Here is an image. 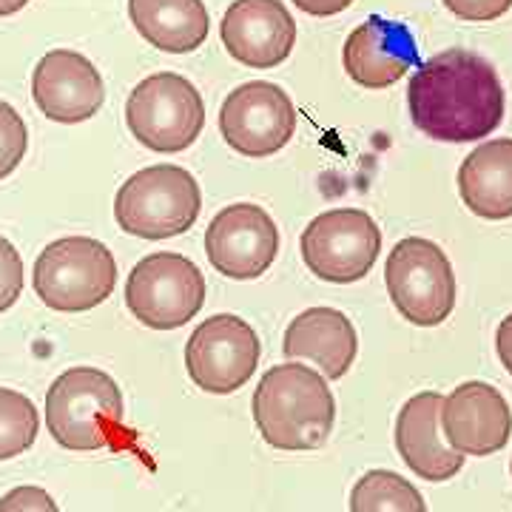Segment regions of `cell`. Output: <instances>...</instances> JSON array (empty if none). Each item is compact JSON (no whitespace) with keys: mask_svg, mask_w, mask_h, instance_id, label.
<instances>
[{"mask_svg":"<svg viewBox=\"0 0 512 512\" xmlns=\"http://www.w3.org/2000/svg\"><path fill=\"white\" fill-rule=\"evenodd\" d=\"M29 148V128L18 109L0 100V180H6L26 157Z\"/></svg>","mask_w":512,"mask_h":512,"instance_id":"obj_23","label":"cell"},{"mask_svg":"<svg viewBox=\"0 0 512 512\" xmlns=\"http://www.w3.org/2000/svg\"><path fill=\"white\" fill-rule=\"evenodd\" d=\"M26 3H29V0H0V18H6V15H15V12H20Z\"/></svg>","mask_w":512,"mask_h":512,"instance_id":"obj_29","label":"cell"},{"mask_svg":"<svg viewBox=\"0 0 512 512\" xmlns=\"http://www.w3.org/2000/svg\"><path fill=\"white\" fill-rule=\"evenodd\" d=\"M202 211L200 185L183 165H148L117 188L114 220L140 239L185 234Z\"/></svg>","mask_w":512,"mask_h":512,"instance_id":"obj_4","label":"cell"},{"mask_svg":"<svg viewBox=\"0 0 512 512\" xmlns=\"http://www.w3.org/2000/svg\"><path fill=\"white\" fill-rule=\"evenodd\" d=\"M387 293L410 325L436 328L456 308V274L436 242L407 237L396 242L384 265Z\"/></svg>","mask_w":512,"mask_h":512,"instance_id":"obj_7","label":"cell"},{"mask_svg":"<svg viewBox=\"0 0 512 512\" xmlns=\"http://www.w3.org/2000/svg\"><path fill=\"white\" fill-rule=\"evenodd\" d=\"M40 416L29 396L0 387V461L26 453L37 439Z\"/></svg>","mask_w":512,"mask_h":512,"instance_id":"obj_22","label":"cell"},{"mask_svg":"<svg viewBox=\"0 0 512 512\" xmlns=\"http://www.w3.org/2000/svg\"><path fill=\"white\" fill-rule=\"evenodd\" d=\"M32 285L52 311H92L114 293L117 262L100 239H55L35 259Z\"/></svg>","mask_w":512,"mask_h":512,"instance_id":"obj_5","label":"cell"},{"mask_svg":"<svg viewBox=\"0 0 512 512\" xmlns=\"http://www.w3.org/2000/svg\"><path fill=\"white\" fill-rule=\"evenodd\" d=\"M220 35L234 60L251 69H274L296 46V20L282 0H234Z\"/></svg>","mask_w":512,"mask_h":512,"instance_id":"obj_14","label":"cell"},{"mask_svg":"<svg viewBox=\"0 0 512 512\" xmlns=\"http://www.w3.org/2000/svg\"><path fill=\"white\" fill-rule=\"evenodd\" d=\"M123 393L106 370L72 367L46 393V427L66 450H100L123 433Z\"/></svg>","mask_w":512,"mask_h":512,"instance_id":"obj_3","label":"cell"},{"mask_svg":"<svg viewBox=\"0 0 512 512\" xmlns=\"http://www.w3.org/2000/svg\"><path fill=\"white\" fill-rule=\"evenodd\" d=\"M441 430L461 456H493L510 441L512 410L493 384L464 382L444 396Z\"/></svg>","mask_w":512,"mask_h":512,"instance_id":"obj_15","label":"cell"},{"mask_svg":"<svg viewBox=\"0 0 512 512\" xmlns=\"http://www.w3.org/2000/svg\"><path fill=\"white\" fill-rule=\"evenodd\" d=\"M128 18L151 46L168 55L200 49L211 29L202 0H128Z\"/></svg>","mask_w":512,"mask_h":512,"instance_id":"obj_20","label":"cell"},{"mask_svg":"<svg viewBox=\"0 0 512 512\" xmlns=\"http://www.w3.org/2000/svg\"><path fill=\"white\" fill-rule=\"evenodd\" d=\"M225 143L245 157H271L296 134V106L288 92L268 80L245 83L225 97L220 109Z\"/></svg>","mask_w":512,"mask_h":512,"instance_id":"obj_11","label":"cell"},{"mask_svg":"<svg viewBox=\"0 0 512 512\" xmlns=\"http://www.w3.org/2000/svg\"><path fill=\"white\" fill-rule=\"evenodd\" d=\"M441 407L444 396L436 390L416 393L407 399L396 416V447L404 464L424 481H450L461 473L464 456L456 453L441 430Z\"/></svg>","mask_w":512,"mask_h":512,"instance_id":"obj_17","label":"cell"},{"mask_svg":"<svg viewBox=\"0 0 512 512\" xmlns=\"http://www.w3.org/2000/svg\"><path fill=\"white\" fill-rule=\"evenodd\" d=\"M205 254L228 279H259L279 254V228L254 202L228 205L205 231Z\"/></svg>","mask_w":512,"mask_h":512,"instance_id":"obj_12","label":"cell"},{"mask_svg":"<svg viewBox=\"0 0 512 512\" xmlns=\"http://www.w3.org/2000/svg\"><path fill=\"white\" fill-rule=\"evenodd\" d=\"M32 97L46 120L83 123L103 106L106 83L89 57L72 49H55L37 60Z\"/></svg>","mask_w":512,"mask_h":512,"instance_id":"obj_13","label":"cell"},{"mask_svg":"<svg viewBox=\"0 0 512 512\" xmlns=\"http://www.w3.org/2000/svg\"><path fill=\"white\" fill-rule=\"evenodd\" d=\"M458 194L484 220L512 217V140H490L473 148L458 168Z\"/></svg>","mask_w":512,"mask_h":512,"instance_id":"obj_19","label":"cell"},{"mask_svg":"<svg viewBox=\"0 0 512 512\" xmlns=\"http://www.w3.org/2000/svg\"><path fill=\"white\" fill-rule=\"evenodd\" d=\"M342 63L359 86L387 89L419 63V52L407 26L370 15L345 40Z\"/></svg>","mask_w":512,"mask_h":512,"instance_id":"obj_16","label":"cell"},{"mask_svg":"<svg viewBox=\"0 0 512 512\" xmlns=\"http://www.w3.org/2000/svg\"><path fill=\"white\" fill-rule=\"evenodd\" d=\"M282 350L291 362H313L325 379H342L359 353V336L342 311L308 308L288 325Z\"/></svg>","mask_w":512,"mask_h":512,"instance_id":"obj_18","label":"cell"},{"mask_svg":"<svg viewBox=\"0 0 512 512\" xmlns=\"http://www.w3.org/2000/svg\"><path fill=\"white\" fill-rule=\"evenodd\" d=\"M382 254V231L367 211H322L302 231V259L325 282L350 285L370 274Z\"/></svg>","mask_w":512,"mask_h":512,"instance_id":"obj_9","label":"cell"},{"mask_svg":"<svg viewBox=\"0 0 512 512\" xmlns=\"http://www.w3.org/2000/svg\"><path fill=\"white\" fill-rule=\"evenodd\" d=\"M302 12L308 15H319V18H328V15H336V12H345L353 0H293Z\"/></svg>","mask_w":512,"mask_h":512,"instance_id":"obj_27","label":"cell"},{"mask_svg":"<svg viewBox=\"0 0 512 512\" xmlns=\"http://www.w3.org/2000/svg\"><path fill=\"white\" fill-rule=\"evenodd\" d=\"M0 512H60V507L43 487L23 484L0 498Z\"/></svg>","mask_w":512,"mask_h":512,"instance_id":"obj_25","label":"cell"},{"mask_svg":"<svg viewBox=\"0 0 512 512\" xmlns=\"http://www.w3.org/2000/svg\"><path fill=\"white\" fill-rule=\"evenodd\" d=\"M259 336L234 313L208 316L185 345V367L191 382L205 393L228 396L254 376L259 365Z\"/></svg>","mask_w":512,"mask_h":512,"instance_id":"obj_10","label":"cell"},{"mask_svg":"<svg viewBox=\"0 0 512 512\" xmlns=\"http://www.w3.org/2000/svg\"><path fill=\"white\" fill-rule=\"evenodd\" d=\"M407 109L416 128L439 143H476L504 120V86L481 55L447 49L410 77Z\"/></svg>","mask_w":512,"mask_h":512,"instance_id":"obj_1","label":"cell"},{"mask_svg":"<svg viewBox=\"0 0 512 512\" xmlns=\"http://www.w3.org/2000/svg\"><path fill=\"white\" fill-rule=\"evenodd\" d=\"M126 305L146 328H183L205 305V276L183 254H148L128 274Z\"/></svg>","mask_w":512,"mask_h":512,"instance_id":"obj_8","label":"cell"},{"mask_svg":"<svg viewBox=\"0 0 512 512\" xmlns=\"http://www.w3.org/2000/svg\"><path fill=\"white\" fill-rule=\"evenodd\" d=\"M23 293V256L6 237H0V313L9 311Z\"/></svg>","mask_w":512,"mask_h":512,"instance_id":"obj_24","label":"cell"},{"mask_svg":"<svg viewBox=\"0 0 512 512\" xmlns=\"http://www.w3.org/2000/svg\"><path fill=\"white\" fill-rule=\"evenodd\" d=\"M495 350H498L501 365L512 373V313L495 330Z\"/></svg>","mask_w":512,"mask_h":512,"instance_id":"obj_28","label":"cell"},{"mask_svg":"<svg viewBox=\"0 0 512 512\" xmlns=\"http://www.w3.org/2000/svg\"><path fill=\"white\" fill-rule=\"evenodd\" d=\"M254 421L276 450L322 447L336 421L328 379L299 362L274 365L256 384Z\"/></svg>","mask_w":512,"mask_h":512,"instance_id":"obj_2","label":"cell"},{"mask_svg":"<svg viewBox=\"0 0 512 512\" xmlns=\"http://www.w3.org/2000/svg\"><path fill=\"white\" fill-rule=\"evenodd\" d=\"M128 131L151 151H183L205 128V103L197 86L174 72L148 74L126 103Z\"/></svg>","mask_w":512,"mask_h":512,"instance_id":"obj_6","label":"cell"},{"mask_svg":"<svg viewBox=\"0 0 512 512\" xmlns=\"http://www.w3.org/2000/svg\"><path fill=\"white\" fill-rule=\"evenodd\" d=\"M350 512H427V504L399 473L370 470L350 490Z\"/></svg>","mask_w":512,"mask_h":512,"instance_id":"obj_21","label":"cell"},{"mask_svg":"<svg viewBox=\"0 0 512 512\" xmlns=\"http://www.w3.org/2000/svg\"><path fill=\"white\" fill-rule=\"evenodd\" d=\"M444 6L464 20H495L512 6V0H444Z\"/></svg>","mask_w":512,"mask_h":512,"instance_id":"obj_26","label":"cell"}]
</instances>
